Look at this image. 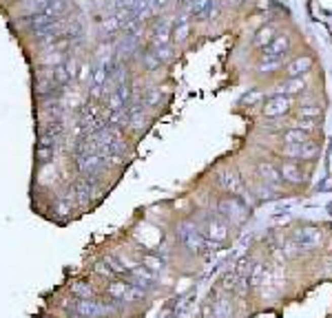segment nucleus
<instances>
[{
    "mask_svg": "<svg viewBox=\"0 0 332 318\" xmlns=\"http://www.w3.org/2000/svg\"><path fill=\"white\" fill-rule=\"evenodd\" d=\"M217 212H219L226 223L235 225V228L244 225L246 219H248V208H246V204L237 197V194H226V197H222L217 201Z\"/></svg>",
    "mask_w": 332,
    "mask_h": 318,
    "instance_id": "nucleus-1",
    "label": "nucleus"
},
{
    "mask_svg": "<svg viewBox=\"0 0 332 318\" xmlns=\"http://www.w3.org/2000/svg\"><path fill=\"white\" fill-rule=\"evenodd\" d=\"M71 314L80 318H111L118 314V303H102L98 298H87V301H73Z\"/></svg>",
    "mask_w": 332,
    "mask_h": 318,
    "instance_id": "nucleus-2",
    "label": "nucleus"
},
{
    "mask_svg": "<svg viewBox=\"0 0 332 318\" xmlns=\"http://www.w3.org/2000/svg\"><path fill=\"white\" fill-rule=\"evenodd\" d=\"M177 236L182 241V246L189 250L191 254H204L208 250V238L197 230V225H193L191 221H182L177 228Z\"/></svg>",
    "mask_w": 332,
    "mask_h": 318,
    "instance_id": "nucleus-3",
    "label": "nucleus"
},
{
    "mask_svg": "<svg viewBox=\"0 0 332 318\" xmlns=\"http://www.w3.org/2000/svg\"><path fill=\"white\" fill-rule=\"evenodd\" d=\"M292 241L297 243L301 250L306 252H312V250L321 248L323 243V230L319 225H301V228L292 234Z\"/></svg>",
    "mask_w": 332,
    "mask_h": 318,
    "instance_id": "nucleus-4",
    "label": "nucleus"
},
{
    "mask_svg": "<svg viewBox=\"0 0 332 318\" xmlns=\"http://www.w3.org/2000/svg\"><path fill=\"white\" fill-rule=\"evenodd\" d=\"M290 108H292V100H290V97L277 93V95L268 97V100L264 102L262 115H264V117L275 120V117H283V115H288V113H290Z\"/></svg>",
    "mask_w": 332,
    "mask_h": 318,
    "instance_id": "nucleus-5",
    "label": "nucleus"
},
{
    "mask_svg": "<svg viewBox=\"0 0 332 318\" xmlns=\"http://www.w3.org/2000/svg\"><path fill=\"white\" fill-rule=\"evenodd\" d=\"M290 49V38L286 33H277L273 42H270L266 49H262V62H275V60H281Z\"/></svg>",
    "mask_w": 332,
    "mask_h": 318,
    "instance_id": "nucleus-6",
    "label": "nucleus"
},
{
    "mask_svg": "<svg viewBox=\"0 0 332 318\" xmlns=\"http://www.w3.org/2000/svg\"><path fill=\"white\" fill-rule=\"evenodd\" d=\"M228 232H231V225H228L222 217H210L206 221V228H204L202 234L208 238L210 243H224L228 238Z\"/></svg>",
    "mask_w": 332,
    "mask_h": 318,
    "instance_id": "nucleus-7",
    "label": "nucleus"
},
{
    "mask_svg": "<svg viewBox=\"0 0 332 318\" xmlns=\"http://www.w3.org/2000/svg\"><path fill=\"white\" fill-rule=\"evenodd\" d=\"M312 66H315V58L304 53V56H294L290 62L283 66V73H286V77H306L308 73L312 71Z\"/></svg>",
    "mask_w": 332,
    "mask_h": 318,
    "instance_id": "nucleus-8",
    "label": "nucleus"
},
{
    "mask_svg": "<svg viewBox=\"0 0 332 318\" xmlns=\"http://www.w3.org/2000/svg\"><path fill=\"white\" fill-rule=\"evenodd\" d=\"M56 146H58V139L38 135V144H35V162H38L40 166L51 164L53 157H56Z\"/></svg>",
    "mask_w": 332,
    "mask_h": 318,
    "instance_id": "nucleus-9",
    "label": "nucleus"
},
{
    "mask_svg": "<svg viewBox=\"0 0 332 318\" xmlns=\"http://www.w3.org/2000/svg\"><path fill=\"white\" fill-rule=\"evenodd\" d=\"M279 175H281V181H288V183H301L304 181V173H301V166L297 162H292V159H283L279 164Z\"/></svg>",
    "mask_w": 332,
    "mask_h": 318,
    "instance_id": "nucleus-10",
    "label": "nucleus"
},
{
    "mask_svg": "<svg viewBox=\"0 0 332 318\" xmlns=\"http://www.w3.org/2000/svg\"><path fill=\"white\" fill-rule=\"evenodd\" d=\"M129 285H131V281L111 279V281H108V285H106V290H104V294H106V298L111 303H122V298L126 294V290H129Z\"/></svg>",
    "mask_w": 332,
    "mask_h": 318,
    "instance_id": "nucleus-11",
    "label": "nucleus"
},
{
    "mask_svg": "<svg viewBox=\"0 0 332 318\" xmlns=\"http://www.w3.org/2000/svg\"><path fill=\"white\" fill-rule=\"evenodd\" d=\"M69 11H71V3H69V0H47L40 14H47V16L56 18V20H60V18H64Z\"/></svg>",
    "mask_w": 332,
    "mask_h": 318,
    "instance_id": "nucleus-12",
    "label": "nucleus"
},
{
    "mask_svg": "<svg viewBox=\"0 0 332 318\" xmlns=\"http://www.w3.org/2000/svg\"><path fill=\"white\" fill-rule=\"evenodd\" d=\"M257 173L262 175V179L266 183H270V186H279L281 183L279 168H277V164H273V162H259L257 164Z\"/></svg>",
    "mask_w": 332,
    "mask_h": 318,
    "instance_id": "nucleus-13",
    "label": "nucleus"
},
{
    "mask_svg": "<svg viewBox=\"0 0 332 318\" xmlns=\"http://www.w3.org/2000/svg\"><path fill=\"white\" fill-rule=\"evenodd\" d=\"M277 35V29H275V24H264V27H259L255 35H252V42L250 45L255 47V49H266L273 42V38Z\"/></svg>",
    "mask_w": 332,
    "mask_h": 318,
    "instance_id": "nucleus-14",
    "label": "nucleus"
},
{
    "mask_svg": "<svg viewBox=\"0 0 332 318\" xmlns=\"http://www.w3.org/2000/svg\"><path fill=\"white\" fill-rule=\"evenodd\" d=\"M217 183L224 188L226 194H237V192H241V188H244L241 179L233 173V170H224V173H219V181Z\"/></svg>",
    "mask_w": 332,
    "mask_h": 318,
    "instance_id": "nucleus-15",
    "label": "nucleus"
},
{
    "mask_svg": "<svg viewBox=\"0 0 332 318\" xmlns=\"http://www.w3.org/2000/svg\"><path fill=\"white\" fill-rule=\"evenodd\" d=\"M277 89H279V95H299L308 89V82L306 77H290L286 82H281Z\"/></svg>",
    "mask_w": 332,
    "mask_h": 318,
    "instance_id": "nucleus-16",
    "label": "nucleus"
},
{
    "mask_svg": "<svg viewBox=\"0 0 332 318\" xmlns=\"http://www.w3.org/2000/svg\"><path fill=\"white\" fill-rule=\"evenodd\" d=\"M306 139H310V137H308L306 133L301 131V128H297V126H290V128H286V131L281 133L283 146H301Z\"/></svg>",
    "mask_w": 332,
    "mask_h": 318,
    "instance_id": "nucleus-17",
    "label": "nucleus"
},
{
    "mask_svg": "<svg viewBox=\"0 0 332 318\" xmlns=\"http://www.w3.org/2000/svg\"><path fill=\"white\" fill-rule=\"evenodd\" d=\"M71 294L76 296V301H87V298H95V290L91 287L89 281H76L69 285Z\"/></svg>",
    "mask_w": 332,
    "mask_h": 318,
    "instance_id": "nucleus-18",
    "label": "nucleus"
},
{
    "mask_svg": "<svg viewBox=\"0 0 332 318\" xmlns=\"http://www.w3.org/2000/svg\"><path fill=\"white\" fill-rule=\"evenodd\" d=\"M321 113H323V108L319 102H304L297 111V117L299 120H319Z\"/></svg>",
    "mask_w": 332,
    "mask_h": 318,
    "instance_id": "nucleus-19",
    "label": "nucleus"
},
{
    "mask_svg": "<svg viewBox=\"0 0 332 318\" xmlns=\"http://www.w3.org/2000/svg\"><path fill=\"white\" fill-rule=\"evenodd\" d=\"M213 314H215V318H231L233 316L231 298H228V296L217 298V303H215V307H213Z\"/></svg>",
    "mask_w": 332,
    "mask_h": 318,
    "instance_id": "nucleus-20",
    "label": "nucleus"
},
{
    "mask_svg": "<svg viewBox=\"0 0 332 318\" xmlns=\"http://www.w3.org/2000/svg\"><path fill=\"white\" fill-rule=\"evenodd\" d=\"M317 155H319V142H315V139H306L299 146V159H315Z\"/></svg>",
    "mask_w": 332,
    "mask_h": 318,
    "instance_id": "nucleus-21",
    "label": "nucleus"
},
{
    "mask_svg": "<svg viewBox=\"0 0 332 318\" xmlns=\"http://www.w3.org/2000/svg\"><path fill=\"white\" fill-rule=\"evenodd\" d=\"M142 265L146 267V270H151L153 274H158L162 267H164V261L160 259V254H144L142 256Z\"/></svg>",
    "mask_w": 332,
    "mask_h": 318,
    "instance_id": "nucleus-22",
    "label": "nucleus"
},
{
    "mask_svg": "<svg viewBox=\"0 0 332 318\" xmlns=\"http://www.w3.org/2000/svg\"><path fill=\"white\" fill-rule=\"evenodd\" d=\"M140 60H142V69L146 71V73H153V71H158L160 66H162V62H160L158 58H155L153 51H144Z\"/></svg>",
    "mask_w": 332,
    "mask_h": 318,
    "instance_id": "nucleus-23",
    "label": "nucleus"
},
{
    "mask_svg": "<svg viewBox=\"0 0 332 318\" xmlns=\"http://www.w3.org/2000/svg\"><path fill=\"white\" fill-rule=\"evenodd\" d=\"M264 274H266V265H264V263H252V270L248 274V283L252 287H259V285H262Z\"/></svg>",
    "mask_w": 332,
    "mask_h": 318,
    "instance_id": "nucleus-24",
    "label": "nucleus"
},
{
    "mask_svg": "<svg viewBox=\"0 0 332 318\" xmlns=\"http://www.w3.org/2000/svg\"><path fill=\"white\" fill-rule=\"evenodd\" d=\"M153 53H155V58H158L162 64H171L173 60H175V56H173V47H171V45L153 49Z\"/></svg>",
    "mask_w": 332,
    "mask_h": 318,
    "instance_id": "nucleus-25",
    "label": "nucleus"
},
{
    "mask_svg": "<svg viewBox=\"0 0 332 318\" xmlns=\"http://www.w3.org/2000/svg\"><path fill=\"white\" fill-rule=\"evenodd\" d=\"M250 270H252V261L250 259H241L237 263V270H235V274H237V276H246V279H248Z\"/></svg>",
    "mask_w": 332,
    "mask_h": 318,
    "instance_id": "nucleus-26",
    "label": "nucleus"
},
{
    "mask_svg": "<svg viewBox=\"0 0 332 318\" xmlns=\"http://www.w3.org/2000/svg\"><path fill=\"white\" fill-rule=\"evenodd\" d=\"M283 254H286L288 259H297V256L301 254V248L290 238V241H286V246H283Z\"/></svg>",
    "mask_w": 332,
    "mask_h": 318,
    "instance_id": "nucleus-27",
    "label": "nucleus"
},
{
    "mask_svg": "<svg viewBox=\"0 0 332 318\" xmlns=\"http://www.w3.org/2000/svg\"><path fill=\"white\" fill-rule=\"evenodd\" d=\"M160 100H162L160 89H151L149 93H146V97H144V104H146V106H158Z\"/></svg>",
    "mask_w": 332,
    "mask_h": 318,
    "instance_id": "nucleus-28",
    "label": "nucleus"
},
{
    "mask_svg": "<svg viewBox=\"0 0 332 318\" xmlns=\"http://www.w3.org/2000/svg\"><path fill=\"white\" fill-rule=\"evenodd\" d=\"M297 128H301V131H304L306 135L310 137L312 133L317 131V120H299V126Z\"/></svg>",
    "mask_w": 332,
    "mask_h": 318,
    "instance_id": "nucleus-29",
    "label": "nucleus"
},
{
    "mask_svg": "<svg viewBox=\"0 0 332 318\" xmlns=\"http://www.w3.org/2000/svg\"><path fill=\"white\" fill-rule=\"evenodd\" d=\"M237 279H239V276H237L235 272H233V274H226V276L222 279V287H224V290H231V292H233L235 285H237Z\"/></svg>",
    "mask_w": 332,
    "mask_h": 318,
    "instance_id": "nucleus-30",
    "label": "nucleus"
},
{
    "mask_svg": "<svg viewBox=\"0 0 332 318\" xmlns=\"http://www.w3.org/2000/svg\"><path fill=\"white\" fill-rule=\"evenodd\" d=\"M244 3H250V0H224V5H244Z\"/></svg>",
    "mask_w": 332,
    "mask_h": 318,
    "instance_id": "nucleus-31",
    "label": "nucleus"
},
{
    "mask_svg": "<svg viewBox=\"0 0 332 318\" xmlns=\"http://www.w3.org/2000/svg\"><path fill=\"white\" fill-rule=\"evenodd\" d=\"M71 318H80V316H71Z\"/></svg>",
    "mask_w": 332,
    "mask_h": 318,
    "instance_id": "nucleus-32",
    "label": "nucleus"
}]
</instances>
